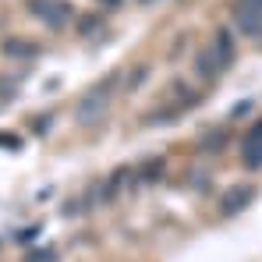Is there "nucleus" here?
Instances as JSON below:
<instances>
[{"instance_id": "obj_1", "label": "nucleus", "mask_w": 262, "mask_h": 262, "mask_svg": "<svg viewBox=\"0 0 262 262\" xmlns=\"http://www.w3.org/2000/svg\"><path fill=\"white\" fill-rule=\"evenodd\" d=\"M106 106H110V89L106 85H96L89 89L85 96L78 99V106H75V117H78V124H96V121H103V114H106Z\"/></svg>"}, {"instance_id": "obj_2", "label": "nucleus", "mask_w": 262, "mask_h": 262, "mask_svg": "<svg viewBox=\"0 0 262 262\" xmlns=\"http://www.w3.org/2000/svg\"><path fill=\"white\" fill-rule=\"evenodd\" d=\"M25 4H29L32 18H39V21L50 25V29H64V25H68V18H71L68 0H25Z\"/></svg>"}, {"instance_id": "obj_3", "label": "nucleus", "mask_w": 262, "mask_h": 262, "mask_svg": "<svg viewBox=\"0 0 262 262\" xmlns=\"http://www.w3.org/2000/svg\"><path fill=\"white\" fill-rule=\"evenodd\" d=\"M237 152H241V163H245L248 170H259L262 167V121H255L252 128L245 131Z\"/></svg>"}, {"instance_id": "obj_4", "label": "nucleus", "mask_w": 262, "mask_h": 262, "mask_svg": "<svg viewBox=\"0 0 262 262\" xmlns=\"http://www.w3.org/2000/svg\"><path fill=\"white\" fill-rule=\"evenodd\" d=\"M234 21H237V32H245L248 39H262V11L237 0L234 4Z\"/></svg>"}, {"instance_id": "obj_5", "label": "nucleus", "mask_w": 262, "mask_h": 262, "mask_svg": "<svg viewBox=\"0 0 262 262\" xmlns=\"http://www.w3.org/2000/svg\"><path fill=\"white\" fill-rule=\"evenodd\" d=\"M255 195H259V188H255V184H237V188H230V191L223 195L220 213H223V216H234V213H241V209H245Z\"/></svg>"}, {"instance_id": "obj_6", "label": "nucleus", "mask_w": 262, "mask_h": 262, "mask_svg": "<svg viewBox=\"0 0 262 262\" xmlns=\"http://www.w3.org/2000/svg\"><path fill=\"white\" fill-rule=\"evenodd\" d=\"M213 53H216V60L223 68H230L234 64V57H237V50H234V32L230 29H216V36H213Z\"/></svg>"}, {"instance_id": "obj_7", "label": "nucleus", "mask_w": 262, "mask_h": 262, "mask_svg": "<svg viewBox=\"0 0 262 262\" xmlns=\"http://www.w3.org/2000/svg\"><path fill=\"white\" fill-rule=\"evenodd\" d=\"M195 68H199V75H202L206 82H213V78H216L220 71H223V64L216 60V53H213V46L199 53V60H195Z\"/></svg>"}, {"instance_id": "obj_8", "label": "nucleus", "mask_w": 262, "mask_h": 262, "mask_svg": "<svg viewBox=\"0 0 262 262\" xmlns=\"http://www.w3.org/2000/svg\"><path fill=\"white\" fill-rule=\"evenodd\" d=\"M0 50H4V57H32L36 53V46L25 43V39H7Z\"/></svg>"}, {"instance_id": "obj_9", "label": "nucleus", "mask_w": 262, "mask_h": 262, "mask_svg": "<svg viewBox=\"0 0 262 262\" xmlns=\"http://www.w3.org/2000/svg\"><path fill=\"white\" fill-rule=\"evenodd\" d=\"M223 142H227V131H209V135H206V138H202V149H206V152H220V149H223Z\"/></svg>"}, {"instance_id": "obj_10", "label": "nucleus", "mask_w": 262, "mask_h": 262, "mask_svg": "<svg viewBox=\"0 0 262 262\" xmlns=\"http://www.w3.org/2000/svg\"><path fill=\"white\" fill-rule=\"evenodd\" d=\"M0 149H21V138H18V135H4V131H0Z\"/></svg>"}, {"instance_id": "obj_11", "label": "nucleus", "mask_w": 262, "mask_h": 262, "mask_svg": "<svg viewBox=\"0 0 262 262\" xmlns=\"http://www.w3.org/2000/svg\"><path fill=\"white\" fill-rule=\"evenodd\" d=\"M29 259H32V262H50V259H53V252H36V255H29Z\"/></svg>"}, {"instance_id": "obj_12", "label": "nucleus", "mask_w": 262, "mask_h": 262, "mask_svg": "<svg viewBox=\"0 0 262 262\" xmlns=\"http://www.w3.org/2000/svg\"><path fill=\"white\" fill-rule=\"evenodd\" d=\"M245 4H252V7H259V11H262V0H245Z\"/></svg>"}, {"instance_id": "obj_13", "label": "nucleus", "mask_w": 262, "mask_h": 262, "mask_svg": "<svg viewBox=\"0 0 262 262\" xmlns=\"http://www.w3.org/2000/svg\"><path fill=\"white\" fill-rule=\"evenodd\" d=\"M142 4H149V0H142Z\"/></svg>"}]
</instances>
